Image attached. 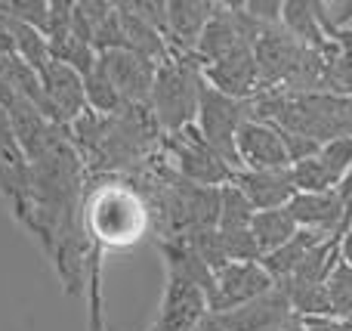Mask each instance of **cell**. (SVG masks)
Returning <instances> with one entry per match:
<instances>
[{
	"label": "cell",
	"instance_id": "21",
	"mask_svg": "<svg viewBox=\"0 0 352 331\" xmlns=\"http://www.w3.org/2000/svg\"><path fill=\"white\" fill-rule=\"evenodd\" d=\"M50 56H53L56 62H62V65L74 68L80 78H87V74H90L93 68L99 65L96 47H93V43H87V41H80V37L72 34V31H68L65 37H56V41H50Z\"/></svg>",
	"mask_w": 352,
	"mask_h": 331
},
{
	"label": "cell",
	"instance_id": "32",
	"mask_svg": "<svg viewBox=\"0 0 352 331\" xmlns=\"http://www.w3.org/2000/svg\"><path fill=\"white\" fill-rule=\"evenodd\" d=\"M303 331H346L340 319H303Z\"/></svg>",
	"mask_w": 352,
	"mask_h": 331
},
{
	"label": "cell",
	"instance_id": "27",
	"mask_svg": "<svg viewBox=\"0 0 352 331\" xmlns=\"http://www.w3.org/2000/svg\"><path fill=\"white\" fill-rule=\"evenodd\" d=\"M0 161L12 171H28V158H25L22 146L16 140V130H12V118L10 111L0 105Z\"/></svg>",
	"mask_w": 352,
	"mask_h": 331
},
{
	"label": "cell",
	"instance_id": "23",
	"mask_svg": "<svg viewBox=\"0 0 352 331\" xmlns=\"http://www.w3.org/2000/svg\"><path fill=\"white\" fill-rule=\"evenodd\" d=\"M254 204L244 198V192L238 189L235 183L223 186L219 189V226L223 233H232V229H250L254 223Z\"/></svg>",
	"mask_w": 352,
	"mask_h": 331
},
{
	"label": "cell",
	"instance_id": "36",
	"mask_svg": "<svg viewBox=\"0 0 352 331\" xmlns=\"http://www.w3.org/2000/svg\"><path fill=\"white\" fill-rule=\"evenodd\" d=\"M340 192H343V195H349V198H352V171H349L346 183H343V186H340Z\"/></svg>",
	"mask_w": 352,
	"mask_h": 331
},
{
	"label": "cell",
	"instance_id": "37",
	"mask_svg": "<svg viewBox=\"0 0 352 331\" xmlns=\"http://www.w3.org/2000/svg\"><path fill=\"white\" fill-rule=\"evenodd\" d=\"M343 325H346V331H352V316L349 319H343Z\"/></svg>",
	"mask_w": 352,
	"mask_h": 331
},
{
	"label": "cell",
	"instance_id": "1",
	"mask_svg": "<svg viewBox=\"0 0 352 331\" xmlns=\"http://www.w3.org/2000/svg\"><path fill=\"white\" fill-rule=\"evenodd\" d=\"M250 109L256 121L272 124L281 134L306 136L318 146L352 140V96L263 90L256 99H250Z\"/></svg>",
	"mask_w": 352,
	"mask_h": 331
},
{
	"label": "cell",
	"instance_id": "7",
	"mask_svg": "<svg viewBox=\"0 0 352 331\" xmlns=\"http://www.w3.org/2000/svg\"><path fill=\"white\" fill-rule=\"evenodd\" d=\"M303 56H306V47L287 34L285 25L263 28V34L254 41V59H256V68H260L263 90L285 87L291 81V74L297 72V65L303 62Z\"/></svg>",
	"mask_w": 352,
	"mask_h": 331
},
{
	"label": "cell",
	"instance_id": "34",
	"mask_svg": "<svg viewBox=\"0 0 352 331\" xmlns=\"http://www.w3.org/2000/svg\"><path fill=\"white\" fill-rule=\"evenodd\" d=\"M192 331H223V328H219V319H217V316H210V313H207L204 319H201V322H198V325H195Z\"/></svg>",
	"mask_w": 352,
	"mask_h": 331
},
{
	"label": "cell",
	"instance_id": "14",
	"mask_svg": "<svg viewBox=\"0 0 352 331\" xmlns=\"http://www.w3.org/2000/svg\"><path fill=\"white\" fill-rule=\"evenodd\" d=\"M41 84L47 90L50 105L56 109L62 127H68L72 121H78L87 111V96H84V78H80L74 68L62 65V62H50L41 72Z\"/></svg>",
	"mask_w": 352,
	"mask_h": 331
},
{
	"label": "cell",
	"instance_id": "33",
	"mask_svg": "<svg viewBox=\"0 0 352 331\" xmlns=\"http://www.w3.org/2000/svg\"><path fill=\"white\" fill-rule=\"evenodd\" d=\"M340 260L352 266V223H349V229L343 233V239H340Z\"/></svg>",
	"mask_w": 352,
	"mask_h": 331
},
{
	"label": "cell",
	"instance_id": "24",
	"mask_svg": "<svg viewBox=\"0 0 352 331\" xmlns=\"http://www.w3.org/2000/svg\"><path fill=\"white\" fill-rule=\"evenodd\" d=\"M84 96H87V109L96 111V115H115V111L124 109L121 96H118L115 84L109 81V74L102 72V65H96L84 78Z\"/></svg>",
	"mask_w": 352,
	"mask_h": 331
},
{
	"label": "cell",
	"instance_id": "8",
	"mask_svg": "<svg viewBox=\"0 0 352 331\" xmlns=\"http://www.w3.org/2000/svg\"><path fill=\"white\" fill-rule=\"evenodd\" d=\"M99 65L115 84L124 105H152V87L155 74H158L155 62L142 59L130 50H109V53H99Z\"/></svg>",
	"mask_w": 352,
	"mask_h": 331
},
{
	"label": "cell",
	"instance_id": "2",
	"mask_svg": "<svg viewBox=\"0 0 352 331\" xmlns=\"http://www.w3.org/2000/svg\"><path fill=\"white\" fill-rule=\"evenodd\" d=\"M201 87H204V65L195 53H173L164 65H158L152 87V115L164 136L195 127Z\"/></svg>",
	"mask_w": 352,
	"mask_h": 331
},
{
	"label": "cell",
	"instance_id": "35",
	"mask_svg": "<svg viewBox=\"0 0 352 331\" xmlns=\"http://www.w3.org/2000/svg\"><path fill=\"white\" fill-rule=\"evenodd\" d=\"M281 331H303V319H300V316H294V319L287 322V325L281 328Z\"/></svg>",
	"mask_w": 352,
	"mask_h": 331
},
{
	"label": "cell",
	"instance_id": "15",
	"mask_svg": "<svg viewBox=\"0 0 352 331\" xmlns=\"http://www.w3.org/2000/svg\"><path fill=\"white\" fill-rule=\"evenodd\" d=\"M235 186L244 192L254 211H275L287 208L297 198V186H294L291 167L281 171H238Z\"/></svg>",
	"mask_w": 352,
	"mask_h": 331
},
{
	"label": "cell",
	"instance_id": "5",
	"mask_svg": "<svg viewBox=\"0 0 352 331\" xmlns=\"http://www.w3.org/2000/svg\"><path fill=\"white\" fill-rule=\"evenodd\" d=\"M272 288L275 282L263 270V264H254V260L250 264H229L213 279V295L207 297V310H210V316L232 313V310L269 295Z\"/></svg>",
	"mask_w": 352,
	"mask_h": 331
},
{
	"label": "cell",
	"instance_id": "17",
	"mask_svg": "<svg viewBox=\"0 0 352 331\" xmlns=\"http://www.w3.org/2000/svg\"><path fill=\"white\" fill-rule=\"evenodd\" d=\"M118 12H121V28H124V50L142 56V59L155 62V65H164L170 59V43L161 34L155 25H148L146 19H140L130 3H118Z\"/></svg>",
	"mask_w": 352,
	"mask_h": 331
},
{
	"label": "cell",
	"instance_id": "25",
	"mask_svg": "<svg viewBox=\"0 0 352 331\" xmlns=\"http://www.w3.org/2000/svg\"><path fill=\"white\" fill-rule=\"evenodd\" d=\"M328 297H331V316L334 319H349L352 316V266L337 264L328 276Z\"/></svg>",
	"mask_w": 352,
	"mask_h": 331
},
{
	"label": "cell",
	"instance_id": "20",
	"mask_svg": "<svg viewBox=\"0 0 352 331\" xmlns=\"http://www.w3.org/2000/svg\"><path fill=\"white\" fill-rule=\"evenodd\" d=\"M250 233L256 239V248H260V257L285 248L294 235L300 233L297 220H294L291 208H275V211H256L254 223H250Z\"/></svg>",
	"mask_w": 352,
	"mask_h": 331
},
{
	"label": "cell",
	"instance_id": "9",
	"mask_svg": "<svg viewBox=\"0 0 352 331\" xmlns=\"http://www.w3.org/2000/svg\"><path fill=\"white\" fill-rule=\"evenodd\" d=\"M235 152L238 171H281V167H291L281 130H275L266 121H256V118L244 121V127L238 130Z\"/></svg>",
	"mask_w": 352,
	"mask_h": 331
},
{
	"label": "cell",
	"instance_id": "12",
	"mask_svg": "<svg viewBox=\"0 0 352 331\" xmlns=\"http://www.w3.org/2000/svg\"><path fill=\"white\" fill-rule=\"evenodd\" d=\"M217 319L223 331H281L294 319V310L287 297L278 288H272L269 295L256 297V301L244 303L232 313L217 316Z\"/></svg>",
	"mask_w": 352,
	"mask_h": 331
},
{
	"label": "cell",
	"instance_id": "16",
	"mask_svg": "<svg viewBox=\"0 0 352 331\" xmlns=\"http://www.w3.org/2000/svg\"><path fill=\"white\" fill-rule=\"evenodd\" d=\"M281 25H285L287 34H291L297 43H303L306 50H318V53H328V56H334L343 50L324 34L322 22H318L316 0H285Z\"/></svg>",
	"mask_w": 352,
	"mask_h": 331
},
{
	"label": "cell",
	"instance_id": "28",
	"mask_svg": "<svg viewBox=\"0 0 352 331\" xmlns=\"http://www.w3.org/2000/svg\"><path fill=\"white\" fill-rule=\"evenodd\" d=\"M6 16H12L16 22H25V25H31V28L47 34L50 3L47 0H6Z\"/></svg>",
	"mask_w": 352,
	"mask_h": 331
},
{
	"label": "cell",
	"instance_id": "31",
	"mask_svg": "<svg viewBox=\"0 0 352 331\" xmlns=\"http://www.w3.org/2000/svg\"><path fill=\"white\" fill-rule=\"evenodd\" d=\"M241 6L263 25H281L285 0H241Z\"/></svg>",
	"mask_w": 352,
	"mask_h": 331
},
{
	"label": "cell",
	"instance_id": "3",
	"mask_svg": "<svg viewBox=\"0 0 352 331\" xmlns=\"http://www.w3.org/2000/svg\"><path fill=\"white\" fill-rule=\"evenodd\" d=\"M161 155L173 167L179 177H186L195 186H207V189H223V186L235 183V167L217 155L198 134V127H188L182 134L164 136L161 140Z\"/></svg>",
	"mask_w": 352,
	"mask_h": 331
},
{
	"label": "cell",
	"instance_id": "29",
	"mask_svg": "<svg viewBox=\"0 0 352 331\" xmlns=\"http://www.w3.org/2000/svg\"><path fill=\"white\" fill-rule=\"evenodd\" d=\"M328 90L352 96V47H343L328 65Z\"/></svg>",
	"mask_w": 352,
	"mask_h": 331
},
{
	"label": "cell",
	"instance_id": "22",
	"mask_svg": "<svg viewBox=\"0 0 352 331\" xmlns=\"http://www.w3.org/2000/svg\"><path fill=\"white\" fill-rule=\"evenodd\" d=\"M6 19H10L12 37H16V56L22 62H28V65L34 68L37 74H41L43 68L53 62V56H50L47 34H43V31H37V28H31V25H25V22H16L12 16H6Z\"/></svg>",
	"mask_w": 352,
	"mask_h": 331
},
{
	"label": "cell",
	"instance_id": "13",
	"mask_svg": "<svg viewBox=\"0 0 352 331\" xmlns=\"http://www.w3.org/2000/svg\"><path fill=\"white\" fill-rule=\"evenodd\" d=\"M217 0H167V43L170 53H195L198 37L217 12Z\"/></svg>",
	"mask_w": 352,
	"mask_h": 331
},
{
	"label": "cell",
	"instance_id": "26",
	"mask_svg": "<svg viewBox=\"0 0 352 331\" xmlns=\"http://www.w3.org/2000/svg\"><path fill=\"white\" fill-rule=\"evenodd\" d=\"M188 245L201 254V260H204L213 273L226 270V266L232 264L229 251H226V242H223V235H219V229H204V233H195L192 239H188Z\"/></svg>",
	"mask_w": 352,
	"mask_h": 331
},
{
	"label": "cell",
	"instance_id": "18",
	"mask_svg": "<svg viewBox=\"0 0 352 331\" xmlns=\"http://www.w3.org/2000/svg\"><path fill=\"white\" fill-rule=\"evenodd\" d=\"M158 251L164 257V270L167 276H179L186 282H192L195 288L204 291V297L213 295V279L217 273L201 260V254L195 251L188 242H158Z\"/></svg>",
	"mask_w": 352,
	"mask_h": 331
},
{
	"label": "cell",
	"instance_id": "30",
	"mask_svg": "<svg viewBox=\"0 0 352 331\" xmlns=\"http://www.w3.org/2000/svg\"><path fill=\"white\" fill-rule=\"evenodd\" d=\"M130 10L140 19H146L148 25H155V28L167 37V0H133Z\"/></svg>",
	"mask_w": 352,
	"mask_h": 331
},
{
	"label": "cell",
	"instance_id": "19",
	"mask_svg": "<svg viewBox=\"0 0 352 331\" xmlns=\"http://www.w3.org/2000/svg\"><path fill=\"white\" fill-rule=\"evenodd\" d=\"M322 235H316V233H306V229H300L297 235H294L291 242H287L285 248H278V251H272V254H266V257L260 260L263 264V270L269 273V279L275 282V288H281L285 282H291L294 279V273L300 270V264H303L306 257H309V251L316 245H322Z\"/></svg>",
	"mask_w": 352,
	"mask_h": 331
},
{
	"label": "cell",
	"instance_id": "4",
	"mask_svg": "<svg viewBox=\"0 0 352 331\" xmlns=\"http://www.w3.org/2000/svg\"><path fill=\"white\" fill-rule=\"evenodd\" d=\"M254 118V109L244 99H232L226 93L213 90L204 81L201 87V103H198V134L204 136V142L213 149L217 155H223L232 167L238 171V152H235V140L238 130L244 127V121Z\"/></svg>",
	"mask_w": 352,
	"mask_h": 331
},
{
	"label": "cell",
	"instance_id": "10",
	"mask_svg": "<svg viewBox=\"0 0 352 331\" xmlns=\"http://www.w3.org/2000/svg\"><path fill=\"white\" fill-rule=\"evenodd\" d=\"M207 313L210 310H207L204 291L179 276H167L164 301H161V310L148 331H192Z\"/></svg>",
	"mask_w": 352,
	"mask_h": 331
},
{
	"label": "cell",
	"instance_id": "6",
	"mask_svg": "<svg viewBox=\"0 0 352 331\" xmlns=\"http://www.w3.org/2000/svg\"><path fill=\"white\" fill-rule=\"evenodd\" d=\"M352 171V140H334L324 142L312 158L291 164V177L297 192H334L346 183Z\"/></svg>",
	"mask_w": 352,
	"mask_h": 331
},
{
	"label": "cell",
	"instance_id": "11",
	"mask_svg": "<svg viewBox=\"0 0 352 331\" xmlns=\"http://www.w3.org/2000/svg\"><path fill=\"white\" fill-rule=\"evenodd\" d=\"M204 81L213 90L226 93L232 99H244V103L256 99L263 93V78L254 59V47H244L238 53H232L229 59L204 65Z\"/></svg>",
	"mask_w": 352,
	"mask_h": 331
}]
</instances>
